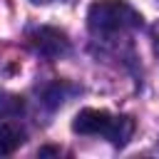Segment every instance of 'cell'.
Instances as JSON below:
<instances>
[{
    "label": "cell",
    "mask_w": 159,
    "mask_h": 159,
    "mask_svg": "<svg viewBox=\"0 0 159 159\" xmlns=\"http://www.w3.org/2000/svg\"><path fill=\"white\" fill-rule=\"evenodd\" d=\"M72 129L77 134L104 137L114 147H124L134 134V119L127 114H109L107 109H82L72 119Z\"/></svg>",
    "instance_id": "obj_1"
},
{
    "label": "cell",
    "mask_w": 159,
    "mask_h": 159,
    "mask_svg": "<svg viewBox=\"0 0 159 159\" xmlns=\"http://www.w3.org/2000/svg\"><path fill=\"white\" fill-rule=\"evenodd\" d=\"M87 25L94 35H117L142 25V15L124 0H99L87 10Z\"/></svg>",
    "instance_id": "obj_2"
},
{
    "label": "cell",
    "mask_w": 159,
    "mask_h": 159,
    "mask_svg": "<svg viewBox=\"0 0 159 159\" xmlns=\"http://www.w3.org/2000/svg\"><path fill=\"white\" fill-rule=\"evenodd\" d=\"M27 42L37 55H42L47 60H57V57L70 52V40L57 27H35V30H30Z\"/></svg>",
    "instance_id": "obj_3"
},
{
    "label": "cell",
    "mask_w": 159,
    "mask_h": 159,
    "mask_svg": "<svg viewBox=\"0 0 159 159\" xmlns=\"http://www.w3.org/2000/svg\"><path fill=\"white\" fill-rule=\"evenodd\" d=\"M22 142H25V134H22L17 127H12V124H0V157L12 154Z\"/></svg>",
    "instance_id": "obj_4"
},
{
    "label": "cell",
    "mask_w": 159,
    "mask_h": 159,
    "mask_svg": "<svg viewBox=\"0 0 159 159\" xmlns=\"http://www.w3.org/2000/svg\"><path fill=\"white\" fill-rule=\"evenodd\" d=\"M25 102L17 94H0V117H17Z\"/></svg>",
    "instance_id": "obj_5"
},
{
    "label": "cell",
    "mask_w": 159,
    "mask_h": 159,
    "mask_svg": "<svg viewBox=\"0 0 159 159\" xmlns=\"http://www.w3.org/2000/svg\"><path fill=\"white\" fill-rule=\"evenodd\" d=\"M152 40H154V50H157V55H159V22L152 27Z\"/></svg>",
    "instance_id": "obj_6"
},
{
    "label": "cell",
    "mask_w": 159,
    "mask_h": 159,
    "mask_svg": "<svg viewBox=\"0 0 159 159\" xmlns=\"http://www.w3.org/2000/svg\"><path fill=\"white\" fill-rule=\"evenodd\" d=\"M30 2H35V5H45V2H52V0H30Z\"/></svg>",
    "instance_id": "obj_7"
}]
</instances>
